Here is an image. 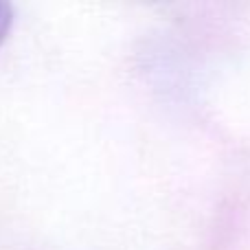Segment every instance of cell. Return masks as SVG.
Here are the masks:
<instances>
[{
    "instance_id": "1",
    "label": "cell",
    "mask_w": 250,
    "mask_h": 250,
    "mask_svg": "<svg viewBox=\"0 0 250 250\" xmlns=\"http://www.w3.org/2000/svg\"><path fill=\"white\" fill-rule=\"evenodd\" d=\"M11 24H13V7L9 2H2V0H0V44L4 42Z\"/></svg>"
}]
</instances>
